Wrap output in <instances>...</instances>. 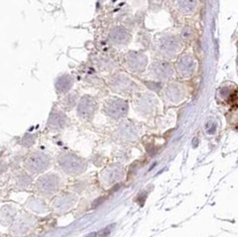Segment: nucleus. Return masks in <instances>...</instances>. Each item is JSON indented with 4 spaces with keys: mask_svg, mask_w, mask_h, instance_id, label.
<instances>
[{
    "mask_svg": "<svg viewBox=\"0 0 238 237\" xmlns=\"http://www.w3.org/2000/svg\"><path fill=\"white\" fill-rule=\"evenodd\" d=\"M95 236H96V234H95V233H93V234H91V235L87 236V237H95Z\"/></svg>",
    "mask_w": 238,
    "mask_h": 237,
    "instance_id": "obj_1",
    "label": "nucleus"
}]
</instances>
